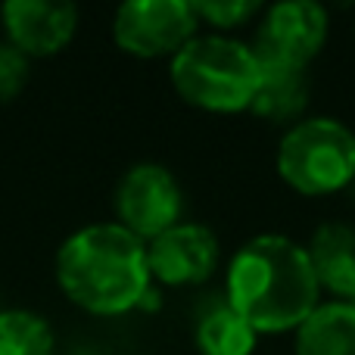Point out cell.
Listing matches in <instances>:
<instances>
[{
    "mask_svg": "<svg viewBox=\"0 0 355 355\" xmlns=\"http://www.w3.org/2000/svg\"><path fill=\"white\" fill-rule=\"evenodd\" d=\"M259 334L227 306L225 296L202 302L193 327V343L200 355H252Z\"/></svg>",
    "mask_w": 355,
    "mask_h": 355,
    "instance_id": "7c38bea8",
    "label": "cell"
},
{
    "mask_svg": "<svg viewBox=\"0 0 355 355\" xmlns=\"http://www.w3.org/2000/svg\"><path fill=\"white\" fill-rule=\"evenodd\" d=\"M293 334L296 355H355V306L321 302Z\"/></svg>",
    "mask_w": 355,
    "mask_h": 355,
    "instance_id": "8fae6325",
    "label": "cell"
},
{
    "mask_svg": "<svg viewBox=\"0 0 355 355\" xmlns=\"http://www.w3.org/2000/svg\"><path fill=\"white\" fill-rule=\"evenodd\" d=\"M275 166L296 193H337L355 178V135L337 119H300L277 144Z\"/></svg>",
    "mask_w": 355,
    "mask_h": 355,
    "instance_id": "277c9868",
    "label": "cell"
},
{
    "mask_svg": "<svg viewBox=\"0 0 355 355\" xmlns=\"http://www.w3.org/2000/svg\"><path fill=\"white\" fill-rule=\"evenodd\" d=\"M168 72L178 97L206 112H243L259 91L252 47L225 35H196L172 56Z\"/></svg>",
    "mask_w": 355,
    "mask_h": 355,
    "instance_id": "3957f363",
    "label": "cell"
},
{
    "mask_svg": "<svg viewBox=\"0 0 355 355\" xmlns=\"http://www.w3.org/2000/svg\"><path fill=\"white\" fill-rule=\"evenodd\" d=\"M352 306H355V302H352Z\"/></svg>",
    "mask_w": 355,
    "mask_h": 355,
    "instance_id": "e0dca14e",
    "label": "cell"
},
{
    "mask_svg": "<svg viewBox=\"0 0 355 355\" xmlns=\"http://www.w3.org/2000/svg\"><path fill=\"white\" fill-rule=\"evenodd\" d=\"M6 41L28 60L53 56L78 31V6L69 0H6L0 6Z\"/></svg>",
    "mask_w": 355,
    "mask_h": 355,
    "instance_id": "9c48e42d",
    "label": "cell"
},
{
    "mask_svg": "<svg viewBox=\"0 0 355 355\" xmlns=\"http://www.w3.org/2000/svg\"><path fill=\"white\" fill-rule=\"evenodd\" d=\"M265 6L259 0H200L193 3V12L200 22H209L218 31H231L237 25H246L250 19L262 16Z\"/></svg>",
    "mask_w": 355,
    "mask_h": 355,
    "instance_id": "9a60e30c",
    "label": "cell"
},
{
    "mask_svg": "<svg viewBox=\"0 0 355 355\" xmlns=\"http://www.w3.org/2000/svg\"><path fill=\"white\" fill-rule=\"evenodd\" d=\"M56 284L91 315H125L141 309L153 287L147 243L119 221H94L72 231L56 250Z\"/></svg>",
    "mask_w": 355,
    "mask_h": 355,
    "instance_id": "7a4b0ae2",
    "label": "cell"
},
{
    "mask_svg": "<svg viewBox=\"0 0 355 355\" xmlns=\"http://www.w3.org/2000/svg\"><path fill=\"white\" fill-rule=\"evenodd\" d=\"M318 287L337 296V302H355V227L346 221H324L306 246Z\"/></svg>",
    "mask_w": 355,
    "mask_h": 355,
    "instance_id": "30bf717a",
    "label": "cell"
},
{
    "mask_svg": "<svg viewBox=\"0 0 355 355\" xmlns=\"http://www.w3.org/2000/svg\"><path fill=\"white\" fill-rule=\"evenodd\" d=\"M147 265L153 284L193 287L212 277L218 268V237L206 225L178 221L147 243Z\"/></svg>",
    "mask_w": 355,
    "mask_h": 355,
    "instance_id": "ba28073f",
    "label": "cell"
},
{
    "mask_svg": "<svg viewBox=\"0 0 355 355\" xmlns=\"http://www.w3.org/2000/svg\"><path fill=\"white\" fill-rule=\"evenodd\" d=\"M56 334L35 309H0V355H53Z\"/></svg>",
    "mask_w": 355,
    "mask_h": 355,
    "instance_id": "5bb4252c",
    "label": "cell"
},
{
    "mask_svg": "<svg viewBox=\"0 0 355 355\" xmlns=\"http://www.w3.org/2000/svg\"><path fill=\"white\" fill-rule=\"evenodd\" d=\"M327 10L315 0H284L262 10L252 53L259 62L306 69L327 41Z\"/></svg>",
    "mask_w": 355,
    "mask_h": 355,
    "instance_id": "52a82bcc",
    "label": "cell"
},
{
    "mask_svg": "<svg viewBox=\"0 0 355 355\" xmlns=\"http://www.w3.org/2000/svg\"><path fill=\"white\" fill-rule=\"evenodd\" d=\"M309 103L306 69H287L259 62V91L252 97L250 112L268 122H293Z\"/></svg>",
    "mask_w": 355,
    "mask_h": 355,
    "instance_id": "4fadbf2b",
    "label": "cell"
},
{
    "mask_svg": "<svg viewBox=\"0 0 355 355\" xmlns=\"http://www.w3.org/2000/svg\"><path fill=\"white\" fill-rule=\"evenodd\" d=\"M200 19L190 0H125L112 16V41L137 60L175 56L196 37Z\"/></svg>",
    "mask_w": 355,
    "mask_h": 355,
    "instance_id": "5b68a950",
    "label": "cell"
},
{
    "mask_svg": "<svg viewBox=\"0 0 355 355\" xmlns=\"http://www.w3.org/2000/svg\"><path fill=\"white\" fill-rule=\"evenodd\" d=\"M116 221L150 243L162 231L175 227L184 212V193L178 178L159 162H135L119 178L116 193Z\"/></svg>",
    "mask_w": 355,
    "mask_h": 355,
    "instance_id": "8992f818",
    "label": "cell"
},
{
    "mask_svg": "<svg viewBox=\"0 0 355 355\" xmlns=\"http://www.w3.org/2000/svg\"><path fill=\"white\" fill-rule=\"evenodd\" d=\"M28 75H31V60L3 37L0 41V103L16 97L28 85Z\"/></svg>",
    "mask_w": 355,
    "mask_h": 355,
    "instance_id": "2e32d148",
    "label": "cell"
},
{
    "mask_svg": "<svg viewBox=\"0 0 355 355\" xmlns=\"http://www.w3.org/2000/svg\"><path fill=\"white\" fill-rule=\"evenodd\" d=\"M225 300L252 331H296L321 306V287L302 243L284 234H259L234 252Z\"/></svg>",
    "mask_w": 355,
    "mask_h": 355,
    "instance_id": "6da1fadb",
    "label": "cell"
}]
</instances>
